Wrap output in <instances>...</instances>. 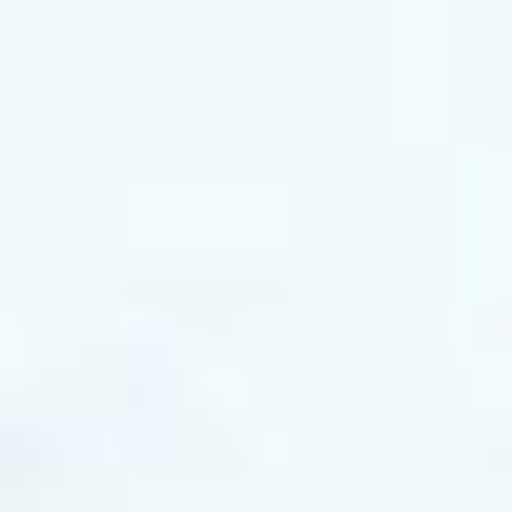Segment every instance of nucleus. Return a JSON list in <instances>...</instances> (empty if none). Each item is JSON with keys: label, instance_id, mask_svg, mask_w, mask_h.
<instances>
[]
</instances>
